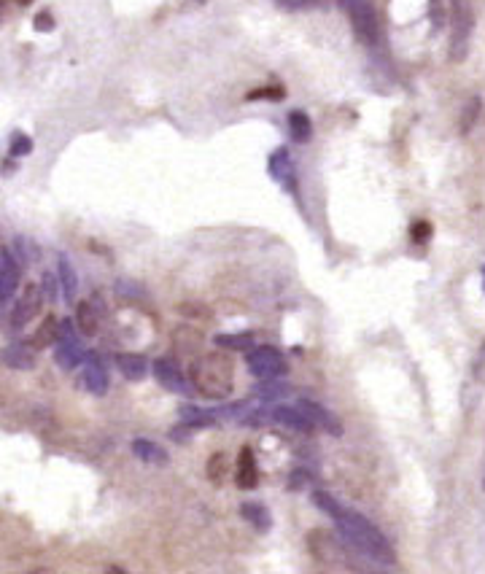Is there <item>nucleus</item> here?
<instances>
[{
	"mask_svg": "<svg viewBox=\"0 0 485 574\" xmlns=\"http://www.w3.org/2000/svg\"><path fill=\"white\" fill-rule=\"evenodd\" d=\"M313 502L335 521L340 537H343L353 550H359L362 556L372 558V561H378V564L383 566H391L397 561L391 542H388L378 531V526H372L364 515L345 510L343 504L337 502L335 496H329L327 491H316V494H313Z\"/></svg>",
	"mask_w": 485,
	"mask_h": 574,
	"instance_id": "nucleus-1",
	"label": "nucleus"
},
{
	"mask_svg": "<svg viewBox=\"0 0 485 574\" xmlns=\"http://www.w3.org/2000/svg\"><path fill=\"white\" fill-rule=\"evenodd\" d=\"M189 380H192L194 391L205 399L221 402L232 394V362L227 356L211 354L197 359L189 370Z\"/></svg>",
	"mask_w": 485,
	"mask_h": 574,
	"instance_id": "nucleus-2",
	"label": "nucleus"
},
{
	"mask_svg": "<svg viewBox=\"0 0 485 574\" xmlns=\"http://www.w3.org/2000/svg\"><path fill=\"white\" fill-rule=\"evenodd\" d=\"M340 6L348 14L356 38L367 46H375L380 41V19L372 0H340Z\"/></svg>",
	"mask_w": 485,
	"mask_h": 574,
	"instance_id": "nucleus-3",
	"label": "nucleus"
},
{
	"mask_svg": "<svg viewBox=\"0 0 485 574\" xmlns=\"http://www.w3.org/2000/svg\"><path fill=\"white\" fill-rule=\"evenodd\" d=\"M84 359H87V351L76 337V327L71 321H60V327H57V362H60V367L76 370L79 364H84Z\"/></svg>",
	"mask_w": 485,
	"mask_h": 574,
	"instance_id": "nucleus-4",
	"label": "nucleus"
},
{
	"mask_svg": "<svg viewBox=\"0 0 485 574\" xmlns=\"http://www.w3.org/2000/svg\"><path fill=\"white\" fill-rule=\"evenodd\" d=\"M248 370L251 375L259 380H275L281 378L286 372V359L278 348H270V345H262V348H254L246 359Z\"/></svg>",
	"mask_w": 485,
	"mask_h": 574,
	"instance_id": "nucleus-5",
	"label": "nucleus"
},
{
	"mask_svg": "<svg viewBox=\"0 0 485 574\" xmlns=\"http://www.w3.org/2000/svg\"><path fill=\"white\" fill-rule=\"evenodd\" d=\"M41 305H44V289H41L38 283H30L25 292L19 294L17 305L11 310V329L27 327V324L41 313Z\"/></svg>",
	"mask_w": 485,
	"mask_h": 574,
	"instance_id": "nucleus-6",
	"label": "nucleus"
},
{
	"mask_svg": "<svg viewBox=\"0 0 485 574\" xmlns=\"http://www.w3.org/2000/svg\"><path fill=\"white\" fill-rule=\"evenodd\" d=\"M19 286V262L9 248L0 246V308L14 297Z\"/></svg>",
	"mask_w": 485,
	"mask_h": 574,
	"instance_id": "nucleus-7",
	"label": "nucleus"
},
{
	"mask_svg": "<svg viewBox=\"0 0 485 574\" xmlns=\"http://www.w3.org/2000/svg\"><path fill=\"white\" fill-rule=\"evenodd\" d=\"M469 27H472V11L464 0H456V30H453V60H461L467 52Z\"/></svg>",
	"mask_w": 485,
	"mask_h": 574,
	"instance_id": "nucleus-8",
	"label": "nucleus"
},
{
	"mask_svg": "<svg viewBox=\"0 0 485 574\" xmlns=\"http://www.w3.org/2000/svg\"><path fill=\"white\" fill-rule=\"evenodd\" d=\"M154 378L159 380V386H165L168 391H176V394L186 391L184 372L173 359H157L154 362Z\"/></svg>",
	"mask_w": 485,
	"mask_h": 574,
	"instance_id": "nucleus-9",
	"label": "nucleus"
},
{
	"mask_svg": "<svg viewBox=\"0 0 485 574\" xmlns=\"http://www.w3.org/2000/svg\"><path fill=\"white\" fill-rule=\"evenodd\" d=\"M36 356H38V348L30 340H25V343H14L9 345L3 354H0V359L9 364V367H14V370H33L36 367Z\"/></svg>",
	"mask_w": 485,
	"mask_h": 574,
	"instance_id": "nucleus-10",
	"label": "nucleus"
},
{
	"mask_svg": "<svg viewBox=\"0 0 485 574\" xmlns=\"http://www.w3.org/2000/svg\"><path fill=\"white\" fill-rule=\"evenodd\" d=\"M300 410L310 418L313 429L318 426V429H324V432L335 434V437H340V434H343V424H340V418H337L335 413L324 410L321 405H316V402H300Z\"/></svg>",
	"mask_w": 485,
	"mask_h": 574,
	"instance_id": "nucleus-11",
	"label": "nucleus"
},
{
	"mask_svg": "<svg viewBox=\"0 0 485 574\" xmlns=\"http://www.w3.org/2000/svg\"><path fill=\"white\" fill-rule=\"evenodd\" d=\"M84 386L97 397L108 391V372L97 354H87V359H84Z\"/></svg>",
	"mask_w": 485,
	"mask_h": 574,
	"instance_id": "nucleus-12",
	"label": "nucleus"
},
{
	"mask_svg": "<svg viewBox=\"0 0 485 574\" xmlns=\"http://www.w3.org/2000/svg\"><path fill=\"white\" fill-rule=\"evenodd\" d=\"M270 418H273L275 424L289 426V429H297V432H313V424H310V418L302 413L300 405L273 407V410H270Z\"/></svg>",
	"mask_w": 485,
	"mask_h": 574,
	"instance_id": "nucleus-13",
	"label": "nucleus"
},
{
	"mask_svg": "<svg viewBox=\"0 0 485 574\" xmlns=\"http://www.w3.org/2000/svg\"><path fill=\"white\" fill-rule=\"evenodd\" d=\"M133 453H135V459H141L143 464H149V467H168L170 464L168 451L151 440H135Z\"/></svg>",
	"mask_w": 485,
	"mask_h": 574,
	"instance_id": "nucleus-14",
	"label": "nucleus"
},
{
	"mask_svg": "<svg viewBox=\"0 0 485 574\" xmlns=\"http://www.w3.org/2000/svg\"><path fill=\"white\" fill-rule=\"evenodd\" d=\"M57 281H60V292L62 297H65V302L76 300V294H79V278H76L71 259L65 257V254L57 257Z\"/></svg>",
	"mask_w": 485,
	"mask_h": 574,
	"instance_id": "nucleus-15",
	"label": "nucleus"
},
{
	"mask_svg": "<svg viewBox=\"0 0 485 574\" xmlns=\"http://www.w3.org/2000/svg\"><path fill=\"white\" fill-rule=\"evenodd\" d=\"M259 483V469H256V459L251 448H243L238 456V486L251 491Z\"/></svg>",
	"mask_w": 485,
	"mask_h": 574,
	"instance_id": "nucleus-16",
	"label": "nucleus"
},
{
	"mask_svg": "<svg viewBox=\"0 0 485 574\" xmlns=\"http://www.w3.org/2000/svg\"><path fill=\"white\" fill-rule=\"evenodd\" d=\"M270 176H273L275 181H281V184L294 186V165H291L289 151L278 149L273 157H270Z\"/></svg>",
	"mask_w": 485,
	"mask_h": 574,
	"instance_id": "nucleus-17",
	"label": "nucleus"
},
{
	"mask_svg": "<svg viewBox=\"0 0 485 574\" xmlns=\"http://www.w3.org/2000/svg\"><path fill=\"white\" fill-rule=\"evenodd\" d=\"M289 135L294 143H308L313 135V124H310L308 114L302 111H291L289 114Z\"/></svg>",
	"mask_w": 485,
	"mask_h": 574,
	"instance_id": "nucleus-18",
	"label": "nucleus"
},
{
	"mask_svg": "<svg viewBox=\"0 0 485 574\" xmlns=\"http://www.w3.org/2000/svg\"><path fill=\"white\" fill-rule=\"evenodd\" d=\"M116 364H119V370L130 380H141L143 375H146V370H149V367H146V359L138 354H119L116 356Z\"/></svg>",
	"mask_w": 485,
	"mask_h": 574,
	"instance_id": "nucleus-19",
	"label": "nucleus"
},
{
	"mask_svg": "<svg viewBox=\"0 0 485 574\" xmlns=\"http://www.w3.org/2000/svg\"><path fill=\"white\" fill-rule=\"evenodd\" d=\"M240 515L259 531H267L273 526V518H270L267 507H262V504H243V507H240Z\"/></svg>",
	"mask_w": 485,
	"mask_h": 574,
	"instance_id": "nucleus-20",
	"label": "nucleus"
},
{
	"mask_svg": "<svg viewBox=\"0 0 485 574\" xmlns=\"http://www.w3.org/2000/svg\"><path fill=\"white\" fill-rule=\"evenodd\" d=\"M57 327H60V321L49 316L44 324L36 329V335L30 337V343L36 345L38 351H41V348H46L49 343H57Z\"/></svg>",
	"mask_w": 485,
	"mask_h": 574,
	"instance_id": "nucleus-21",
	"label": "nucleus"
},
{
	"mask_svg": "<svg viewBox=\"0 0 485 574\" xmlns=\"http://www.w3.org/2000/svg\"><path fill=\"white\" fill-rule=\"evenodd\" d=\"M76 327L84 332V335H92L97 329V313L92 308V302H79L76 308Z\"/></svg>",
	"mask_w": 485,
	"mask_h": 574,
	"instance_id": "nucleus-22",
	"label": "nucleus"
},
{
	"mask_svg": "<svg viewBox=\"0 0 485 574\" xmlns=\"http://www.w3.org/2000/svg\"><path fill=\"white\" fill-rule=\"evenodd\" d=\"M216 343L221 348H230V351H246L254 343V335L251 332H243V335H219L216 337Z\"/></svg>",
	"mask_w": 485,
	"mask_h": 574,
	"instance_id": "nucleus-23",
	"label": "nucleus"
},
{
	"mask_svg": "<svg viewBox=\"0 0 485 574\" xmlns=\"http://www.w3.org/2000/svg\"><path fill=\"white\" fill-rule=\"evenodd\" d=\"M30 151H33V141L27 135L14 133V138H11V157H25Z\"/></svg>",
	"mask_w": 485,
	"mask_h": 574,
	"instance_id": "nucleus-24",
	"label": "nucleus"
},
{
	"mask_svg": "<svg viewBox=\"0 0 485 574\" xmlns=\"http://www.w3.org/2000/svg\"><path fill=\"white\" fill-rule=\"evenodd\" d=\"M281 100L283 98V89L281 87H262L254 89V92H248V100Z\"/></svg>",
	"mask_w": 485,
	"mask_h": 574,
	"instance_id": "nucleus-25",
	"label": "nucleus"
},
{
	"mask_svg": "<svg viewBox=\"0 0 485 574\" xmlns=\"http://www.w3.org/2000/svg\"><path fill=\"white\" fill-rule=\"evenodd\" d=\"M208 477H211L213 483H221L224 480V456H213L211 459V469H208Z\"/></svg>",
	"mask_w": 485,
	"mask_h": 574,
	"instance_id": "nucleus-26",
	"label": "nucleus"
},
{
	"mask_svg": "<svg viewBox=\"0 0 485 574\" xmlns=\"http://www.w3.org/2000/svg\"><path fill=\"white\" fill-rule=\"evenodd\" d=\"M33 27H36L38 33H46V30H52L54 27V17L49 14V11H41L36 17V22H33Z\"/></svg>",
	"mask_w": 485,
	"mask_h": 574,
	"instance_id": "nucleus-27",
	"label": "nucleus"
},
{
	"mask_svg": "<svg viewBox=\"0 0 485 574\" xmlns=\"http://www.w3.org/2000/svg\"><path fill=\"white\" fill-rule=\"evenodd\" d=\"M278 3L286 6V9H302V6H313L318 0H278Z\"/></svg>",
	"mask_w": 485,
	"mask_h": 574,
	"instance_id": "nucleus-28",
	"label": "nucleus"
},
{
	"mask_svg": "<svg viewBox=\"0 0 485 574\" xmlns=\"http://www.w3.org/2000/svg\"><path fill=\"white\" fill-rule=\"evenodd\" d=\"M426 235H429V224H415L413 227V238H426Z\"/></svg>",
	"mask_w": 485,
	"mask_h": 574,
	"instance_id": "nucleus-29",
	"label": "nucleus"
},
{
	"mask_svg": "<svg viewBox=\"0 0 485 574\" xmlns=\"http://www.w3.org/2000/svg\"><path fill=\"white\" fill-rule=\"evenodd\" d=\"M6 9V0H0V11Z\"/></svg>",
	"mask_w": 485,
	"mask_h": 574,
	"instance_id": "nucleus-30",
	"label": "nucleus"
},
{
	"mask_svg": "<svg viewBox=\"0 0 485 574\" xmlns=\"http://www.w3.org/2000/svg\"><path fill=\"white\" fill-rule=\"evenodd\" d=\"M483 286H485V267H483Z\"/></svg>",
	"mask_w": 485,
	"mask_h": 574,
	"instance_id": "nucleus-31",
	"label": "nucleus"
}]
</instances>
